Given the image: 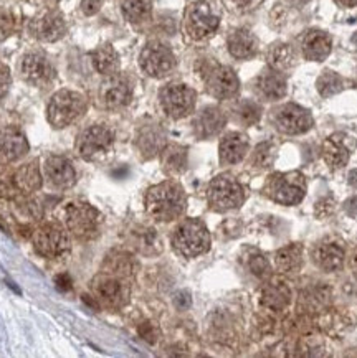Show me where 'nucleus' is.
I'll use <instances>...</instances> for the list:
<instances>
[{"instance_id": "a19ab883", "label": "nucleus", "mask_w": 357, "mask_h": 358, "mask_svg": "<svg viewBox=\"0 0 357 358\" xmlns=\"http://www.w3.org/2000/svg\"><path fill=\"white\" fill-rule=\"evenodd\" d=\"M137 332H139L141 337H143L148 343H150V345H154L159 338V330L153 322H143L137 327Z\"/></svg>"}, {"instance_id": "8fccbe9b", "label": "nucleus", "mask_w": 357, "mask_h": 358, "mask_svg": "<svg viewBox=\"0 0 357 358\" xmlns=\"http://www.w3.org/2000/svg\"><path fill=\"white\" fill-rule=\"evenodd\" d=\"M351 268L354 269V271H357V252L354 256H352V259H351Z\"/></svg>"}, {"instance_id": "a211bd4d", "label": "nucleus", "mask_w": 357, "mask_h": 358, "mask_svg": "<svg viewBox=\"0 0 357 358\" xmlns=\"http://www.w3.org/2000/svg\"><path fill=\"white\" fill-rule=\"evenodd\" d=\"M132 99V86L125 76L118 73L106 76V80L99 86V101L106 109L126 108Z\"/></svg>"}, {"instance_id": "393cba45", "label": "nucleus", "mask_w": 357, "mask_h": 358, "mask_svg": "<svg viewBox=\"0 0 357 358\" xmlns=\"http://www.w3.org/2000/svg\"><path fill=\"white\" fill-rule=\"evenodd\" d=\"M248 137L244 132H227L220 139V145H218L220 162L223 165L240 164L248 154Z\"/></svg>"}, {"instance_id": "4c0bfd02", "label": "nucleus", "mask_w": 357, "mask_h": 358, "mask_svg": "<svg viewBox=\"0 0 357 358\" xmlns=\"http://www.w3.org/2000/svg\"><path fill=\"white\" fill-rule=\"evenodd\" d=\"M316 88L323 98H331L334 94H340L347 88V81L336 71H323V75L316 81Z\"/></svg>"}, {"instance_id": "f03ea898", "label": "nucleus", "mask_w": 357, "mask_h": 358, "mask_svg": "<svg viewBox=\"0 0 357 358\" xmlns=\"http://www.w3.org/2000/svg\"><path fill=\"white\" fill-rule=\"evenodd\" d=\"M91 292L99 306L108 309H122L131 297L130 276L113 269H102L91 281Z\"/></svg>"}, {"instance_id": "5701e85b", "label": "nucleus", "mask_w": 357, "mask_h": 358, "mask_svg": "<svg viewBox=\"0 0 357 358\" xmlns=\"http://www.w3.org/2000/svg\"><path fill=\"white\" fill-rule=\"evenodd\" d=\"M227 124V116L220 108L205 106L195 114L192 127L199 139H210V137L220 134Z\"/></svg>"}, {"instance_id": "f704fd0d", "label": "nucleus", "mask_w": 357, "mask_h": 358, "mask_svg": "<svg viewBox=\"0 0 357 358\" xmlns=\"http://www.w3.org/2000/svg\"><path fill=\"white\" fill-rule=\"evenodd\" d=\"M241 261H244L245 268L258 279H267L270 276V263L265 258L262 251L255 250V248H246L241 252Z\"/></svg>"}, {"instance_id": "f8f14e48", "label": "nucleus", "mask_w": 357, "mask_h": 358, "mask_svg": "<svg viewBox=\"0 0 357 358\" xmlns=\"http://www.w3.org/2000/svg\"><path fill=\"white\" fill-rule=\"evenodd\" d=\"M197 93L184 83H169L159 91V104L171 119H182L194 113Z\"/></svg>"}, {"instance_id": "c9c22d12", "label": "nucleus", "mask_w": 357, "mask_h": 358, "mask_svg": "<svg viewBox=\"0 0 357 358\" xmlns=\"http://www.w3.org/2000/svg\"><path fill=\"white\" fill-rule=\"evenodd\" d=\"M295 50L288 43H276L268 50V63L270 66L278 71L290 70L295 65Z\"/></svg>"}, {"instance_id": "bb28decb", "label": "nucleus", "mask_w": 357, "mask_h": 358, "mask_svg": "<svg viewBox=\"0 0 357 358\" xmlns=\"http://www.w3.org/2000/svg\"><path fill=\"white\" fill-rule=\"evenodd\" d=\"M228 52L237 59H250L256 57L260 43L253 31L248 29H235L227 38Z\"/></svg>"}, {"instance_id": "79ce46f5", "label": "nucleus", "mask_w": 357, "mask_h": 358, "mask_svg": "<svg viewBox=\"0 0 357 358\" xmlns=\"http://www.w3.org/2000/svg\"><path fill=\"white\" fill-rule=\"evenodd\" d=\"M12 86V73L7 65L0 63V99H4L8 94Z\"/></svg>"}, {"instance_id": "ea45409f", "label": "nucleus", "mask_w": 357, "mask_h": 358, "mask_svg": "<svg viewBox=\"0 0 357 358\" xmlns=\"http://www.w3.org/2000/svg\"><path fill=\"white\" fill-rule=\"evenodd\" d=\"M276 159V149L272 142H262L255 147L250 162L256 169H270Z\"/></svg>"}, {"instance_id": "473e14b6", "label": "nucleus", "mask_w": 357, "mask_h": 358, "mask_svg": "<svg viewBox=\"0 0 357 358\" xmlns=\"http://www.w3.org/2000/svg\"><path fill=\"white\" fill-rule=\"evenodd\" d=\"M121 12L131 24H143L153 13V2L150 0H122Z\"/></svg>"}, {"instance_id": "58836bf2", "label": "nucleus", "mask_w": 357, "mask_h": 358, "mask_svg": "<svg viewBox=\"0 0 357 358\" xmlns=\"http://www.w3.org/2000/svg\"><path fill=\"white\" fill-rule=\"evenodd\" d=\"M233 116H235L238 122L244 124L246 127L255 126L260 121V117H262V108L255 101L244 99L233 108Z\"/></svg>"}, {"instance_id": "dca6fc26", "label": "nucleus", "mask_w": 357, "mask_h": 358, "mask_svg": "<svg viewBox=\"0 0 357 358\" xmlns=\"http://www.w3.org/2000/svg\"><path fill=\"white\" fill-rule=\"evenodd\" d=\"M30 34L36 40L53 43V41L62 40L66 35V20L62 12L48 8L38 13L34 20L30 22Z\"/></svg>"}, {"instance_id": "39448f33", "label": "nucleus", "mask_w": 357, "mask_h": 358, "mask_svg": "<svg viewBox=\"0 0 357 358\" xmlns=\"http://www.w3.org/2000/svg\"><path fill=\"white\" fill-rule=\"evenodd\" d=\"M210 233L202 220L186 218L172 235V248L182 258L192 259L210 250Z\"/></svg>"}, {"instance_id": "a18cd8bd", "label": "nucleus", "mask_w": 357, "mask_h": 358, "mask_svg": "<svg viewBox=\"0 0 357 358\" xmlns=\"http://www.w3.org/2000/svg\"><path fill=\"white\" fill-rule=\"evenodd\" d=\"M55 284H57L58 291H63V292L71 291V287H73V281H71V278L68 276L66 273L58 274V276L55 278Z\"/></svg>"}, {"instance_id": "09e8293b", "label": "nucleus", "mask_w": 357, "mask_h": 358, "mask_svg": "<svg viewBox=\"0 0 357 358\" xmlns=\"http://www.w3.org/2000/svg\"><path fill=\"white\" fill-rule=\"evenodd\" d=\"M347 182H349L351 187L357 188V169H354V171L349 172V177H347Z\"/></svg>"}, {"instance_id": "7c9ffc66", "label": "nucleus", "mask_w": 357, "mask_h": 358, "mask_svg": "<svg viewBox=\"0 0 357 358\" xmlns=\"http://www.w3.org/2000/svg\"><path fill=\"white\" fill-rule=\"evenodd\" d=\"M17 172V180L18 187H20L22 195H31L35 194L36 190L42 188V172H40L38 160H30V162H25L22 165L15 167Z\"/></svg>"}, {"instance_id": "2f4dec72", "label": "nucleus", "mask_w": 357, "mask_h": 358, "mask_svg": "<svg viewBox=\"0 0 357 358\" xmlns=\"http://www.w3.org/2000/svg\"><path fill=\"white\" fill-rule=\"evenodd\" d=\"M301 264H303V246L300 243H291L274 252V268L280 273H296Z\"/></svg>"}, {"instance_id": "37998d69", "label": "nucleus", "mask_w": 357, "mask_h": 358, "mask_svg": "<svg viewBox=\"0 0 357 358\" xmlns=\"http://www.w3.org/2000/svg\"><path fill=\"white\" fill-rule=\"evenodd\" d=\"M102 6H103L102 0H81L80 8L85 15L91 17V15H96V13L102 10Z\"/></svg>"}, {"instance_id": "423d86ee", "label": "nucleus", "mask_w": 357, "mask_h": 358, "mask_svg": "<svg viewBox=\"0 0 357 358\" xmlns=\"http://www.w3.org/2000/svg\"><path fill=\"white\" fill-rule=\"evenodd\" d=\"M197 71L202 78L207 93L215 99H232L240 91V80H238L237 73L230 66L220 65L215 59L200 62Z\"/></svg>"}, {"instance_id": "c756f323", "label": "nucleus", "mask_w": 357, "mask_h": 358, "mask_svg": "<svg viewBox=\"0 0 357 358\" xmlns=\"http://www.w3.org/2000/svg\"><path fill=\"white\" fill-rule=\"evenodd\" d=\"M90 57L94 70L103 76L116 75L119 68H121V58H119V55L113 45L109 43H103L99 47H96Z\"/></svg>"}, {"instance_id": "a878e982", "label": "nucleus", "mask_w": 357, "mask_h": 358, "mask_svg": "<svg viewBox=\"0 0 357 358\" xmlns=\"http://www.w3.org/2000/svg\"><path fill=\"white\" fill-rule=\"evenodd\" d=\"M301 50L308 62H324L332 52L331 35L323 30H309L301 40Z\"/></svg>"}, {"instance_id": "412c9836", "label": "nucleus", "mask_w": 357, "mask_h": 358, "mask_svg": "<svg viewBox=\"0 0 357 358\" xmlns=\"http://www.w3.org/2000/svg\"><path fill=\"white\" fill-rule=\"evenodd\" d=\"M134 145L141 157L146 160L153 159L161 154L164 145H166V131L162 129L161 124H144L136 132Z\"/></svg>"}, {"instance_id": "1a4fd4ad", "label": "nucleus", "mask_w": 357, "mask_h": 358, "mask_svg": "<svg viewBox=\"0 0 357 358\" xmlns=\"http://www.w3.org/2000/svg\"><path fill=\"white\" fill-rule=\"evenodd\" d=\"M207 201L210 210L218 213L240 208L245 201L244 185L232 173L217 176L207 187Z\"/></svg>"}, {"instance_id": "49530a36", "label": "nucleus", "mask_w": 357, "mask_h": 358, "mask_svg": "<svg viewBox=\"0 0 357 358\" xmlns=\"http://www.w3.org/2000/svg\"><path fill=\"white\" fill-rule=\"evenodd\" d=\"M237 7L244 8V10H248V8H255L262 0H232Z\"/></svg>"}, {"instance_id": "b1692460", "label": "nucleus", "mask_w": 357, "mask_h": 358, "mask_svg": "<svg viewBox=\"0 0 357 358\" xmlns=\"http://www.w3.org/2000/svg\"><path fill=\"white\" fill-rule=\"evenodd\" d=\"M255 88L263 99L278 101L286 96V78L283 75V71L274 70L272 66L265 68V70L258 75V78H256Z\"/></svg>"}, {"instance_id": "e433bc0d", "label": "nucleus", "mask_w": 357, "mask_h": 358, "mask_svg": "<svg viewBox=\"0 0 357 358\" xmlns=\"http://www.w3.org/2000/svg\"><path fill=\"white\" fill-rule=\"evenodd\" d=\"M22 195L18 187L15 167L6 164L0 167V199L4 200H18Z\"/></svg>"}, {"instance_id": "cd10ccee", "label": "nucleus", "mask_w": 357, "mask_h": 358, "mask_svg": "<svg viewBox=\"0 0 357 358\" xmlns=\"http://www.w3.org/2000/svg\"><path fill=\"white\" fill-rule=\"evenodd\" d=\"M159 155H161L162 171L167 176L176 177L187 171V165H189V149L186 145L166 144Z\"/></svg>"}, {"instance_id": "4be33fe9", "label": "nucleus", "mask_w": 357, "mask_h": 358, "mask_svg": "<svg viewBox=\"0 0 357 358\" xmlns=\"http://www.w3.org/2000/svg\"><path fill=\"white\" fill-rule=\"evenodd\" d=\"M30 145L24 132L17 127L0 129V162L12 164L29 152Z\"/></svg>"}, {"instance_id": "72a5a7b5", "label": "nucleus", "mask_w": 357, "mask_h": 358, "mask_svg": "<svg viewBox=\"0 0 357 358\" xmlns=\"http://www.w3.org/2000/svg\"><path fill=\"white\" fill-rule=\"evenodd\" d=\"M132 236H134L136 248L144 255H158V252L162 251V241L154 228L143 227L134 229Z\"/></svg>"}, {"instance_id": "c85d7f7f", "label": "nucleus", "mask_w": 357, "mask_h": 358, "mask_svg": "<svg viewBox=\"0 0 357 358\" xmlns=\"http://www.w3.org/2000/svg\"><path fill=\"white\" fill-rule=\"evenodd\" d=\"M290 287L286 286L285 281H278V279H273V281L265 284L262 292H260V302L270 310H283L290 304Z\"/></svg>"}, {"instance_id": "20e7f679", "label": "nucleus", "mask_w": 357, "mask_h": 358, "mask_svg": "<svg viewBox=\"0 0 357 358\" xmlns=\"http://www.w3.org/2000/svg\"><path fill=\"white\" fill-rule=\"evenodd\" d=\"M63 223L76 240L91 241L102 233L103 215L86 201H70L63 208Z\"/></svg>"}, {"instance_id": "aec40b11", "label": "nucleus", "mask_w": 357, "mask_h": 358, "mask_svg": "<svg viewBox=\"0 0 357 358\" xmlns=\"http://www.w3.org/2000/svg\"><path fill=\"white\" fill-rule=\"evenodd\" d=\"M356 147V141L344 132H336L329 136L323 144V157L332 171H340L349 162L352 149Z\"/></svg>"}, {"instance_id": "6e6552de", "label": "nucleus", "mask_w": 357, "mask_h": 358, "mask_svg": "<svg viewBox=\"0 0 357 358\" xmlns=\"http://www.w3.org/2000/svg\"><path fill=\"white\" fill-rule=\"evenodd\" d=\"M35 251L47 259H57L66 256L71 250V238L65 224L57 222L42 223L31 235Z\"/></svg>"}, {"instance_id": "de8ad7c7", "label": "nucleus", "mask_w": 357, "mask_h": 358, "mask_svg": "<svg viewBox=\"0 0 357 358\" xmlns=\"http://www.w3.org/2000/svg\"><path fill=\"white\" fill-rule=\"evenodd\" d=\"M337 6L344 7V8H352L357 6V0H336Z\"/></svg>"}, {"instance_id": "4468645a", "label": "nucleus", "mask_w": 357, "mask_h": 358, "mask_svg": "<svg viewBox=\"0 0 357 358\" xmlns=\"http://www.w3.org/2000/svg\"><path fill=\"white\" fill-rule=\"evenodd\" d=\"M272 121L278 131L290 136L304 134L314 124V119L308 109L293 103H288L285 106L274 109Z\"/></svg>"}, {"instance_id": "c03bdc74", "label": "nucleus", "mask_w": 357, "mask_h": 358, "mask_svg": "<svg viewBox=\"0 0 357 358\" xmlns=\"http://www.w3.org/2000/svg\"><path fill=\"white\" fill-rule=\"evenodd\" d=\"M174 306L177 307L178 310H187L192 306V297L189 291H178L176 296H174Z\"/></svg>"}, {"instance_id": "9d476101", "label": "nucleus", "mask_w": 357, "mask_h": 358, "mask_svg": "<svg viewBox=\"0 0 357 358\" xmlns=\"http://www.w3.org/2000/svg\"><path fill=\"white\" fill-rule=\"evenodd\" d=\"M220 27V15L209 0H195L187 7L184 15V30L195 41L207 40Z\"/></svg>"}, {"instance_id": "f257e3e1", "label": "nucleus", "mask_w": 357, "mask_h": 358, "mask_svg": "<svg viewBox=\"0 0 357 358\" xmlns=\"http://www.w3.org/2000/svg\"><path fill=\"white\" fill-rule=\"evenodd\" d=\"M146 212L155 222H174L187 210V195L178 182L166 180L150 187L144 199Z\"/></svg>"}, {"instance_id": "2eb2a0df", "label": "nucleus", "mask_w": 357, "mask_h": 358, "mask_svg": "<svg viewBox=\"0 0 357 358\" xmlns=\"http://www.w3.org/2000/svg\"><path fill=\"white\" fill-rule=\"evenodd\" d=\"M18 70H20V76L34 86H47L57 76L53 63L50 62L47 53L40 52V50L25 53L20 59Z\"/></svg>"}, {"instance_id": "3c124183", "label": "nucleus", "mask_w": 357, "mask_h": 358, "mask_svg": "<svg viewBox=\"0 0 357 358\" xmlns=\"http://www.w3.org/2000/svg\"><path fill=\"white\" fill-rule=\"evenodd\" d=\"M291 3H295V6H304V3H308L309 0H290Z\"/></svg>"}, {"instance_id": "6ab92c4d", "label": "nucleus", "mask_w": 357, "mask_h": 358, "mask_svg": "<svg viewBox=\"0 0 357 358\" xmlns=\"http://www.w3.org/2000/svg\"><path fill=\"white\" fill-rule=\"evenodd\" d=\"M43 172L50 185L57 188V190L71 188L78 180L75 167H73L71 160L65 157V155H48V157L45 159Z\"/></svg>"}, {"instance_id": "f3484780", "label": "nucleus", "mask_w": 357, "mask_h": 358, "mask_svg": "<svg viewBox=\"0 0 357 358\" xmlns=\"http://www.w3.org/2000/svg\"><path fill=\"white\" fill-rule=\"evenodd\" d=\"M313 259L318 268L326 273H336L342 268L346 259V248L340 238L328 236L316 243L313 250Z\"/></svg>"}, {"instance_id": "9b49d317", "label": "nucleus", "mask_w": 357, "mask_h": 358, "mask_svg": "<svg viewBox=\"0 0 357 358\" xmlns=\"http://www.w3.org/2000/svg\"><path fill=\"white\" fill-rule=\"evenodd\" d=\"M114 147V134L104 124H93L86 127L78 136L75 149L78 155L88 162H96L102 160L106 155L111 154Z\"/></svg>"}, {"instance_id": "ddd939ff", "label": "nucleus", "mask_w": 357, "mask_h": 358, "mask_svg": "<svg viewBox=\"0 0 357 358\" xmlns=\"http://www.w3.org/2000/svg\"><path fill=\"white\" fill-rule=\"evenodd\" d=\"M139 66L150 78H166L176 70L177 59L162 41H149L139 53Z\"/></svg>"}, {"instance_id": "0eeeda50", "label": "nucleus", "mask_w": 357, "mask_h": 358, "mask_svg": "<svg viewBox=\"0 0 357 358\" xmlns=\"http://www.w3.org/2000/svg\"><path fill=\"white\" fill-rule=\"evenodd\" d=\"M265 195L274 203L295 206L306 195V178L301 172H276L265 183Z\"/></svg>"}, {"instance_id": "7ed1b4c3", "label": "nucleus", "mask_w": 357, "mask_h": 358, "mask_svg": "<svg viewBox=\"0 0 357 358\" xmlns=\"http://www.w3.org/2000/svg\"><path fill=\"white\" fill-rule=\"evenodd\" d=\"M88 109V101L80 91L59 90L47 106V121L53 129H66L80 121Z\"/></svg>"}]
</instances>
